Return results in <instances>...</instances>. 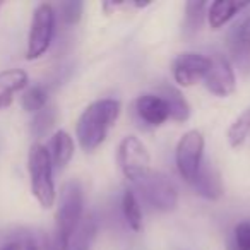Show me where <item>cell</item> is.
<instances>
[{
  "mask_svg": "<svg viewBox=\"0 0 250 250\" xmlns=\"http://www.w3.org/2000/svg\"><path fill=\"white\" fill-rule=\"evenodd\" d=\"M118 115H120V101L113 98L93 101L84 108L81 117L77 118L76 136L86 153L94 151L104 143L108 130L115 125Z\"/></svg>",
  "mask_w": 250,
  "mask_h": 250,
  "instance_id": "6da1fadb",
  "label": "cell"
},
{
  "mask_svg": "<svg viewBox=\"0 0 250 250\" xmlns=\"http://www.w3.org/2000/svg\"><path fill=\"white\" fill-rule=\"evenodd\" d=\"M84 194L77 182L70 180L63 184L60 190L59 209L55 216V236H53V250H65L70 238L76 233L79 223L83 221Z\"/></svg>",
  "mask_w": 250,
  "mask_h": 250,
  "instance_id": "7a4b0ae2",
  "label": "cell"
},
{
  "mask_svg": "<svg viewBox=\"0 0 250 250\" xmlns=\"http://www.w3.org/2000/svg\"><path fill=\"white\" fill-rule=\"evenodd\" d=\"M28 171L31 194L38 201L43 209H50L55 206L57 190L53 182V165L50 158L48 147L40 143H35L29 147L28 154Z\"/></svg>",
  "mask_w": 250,
  "mask_h": 250,
  "instance_id": "3957f363",
  "label": "cell"
},
{
  "mask_svg": "<svg viewBox=\"0 0 250 250\" xmlns=\"http://www.w3.org/2000/svg\"><path fill=\"white\" fill-rule=\"evenodd\" d=\"M144 201L149 206H153L156 211L170 212L175 211L178 206V192L175 184L161 171L151 170L147 175H144L141 180L134 184Z\"/></svg>",
  "mask_w": 250,
  "mask_h": 250,
  "instance_id": "277c9868",
  "label": "cell"
},
{
  "mask_svg": "<svg viewBox=\"0 0 250 250\" xmlns=\"http://www.w3.org/2000/svg\"><path fill=\"white\" fill-rule=\"evenodd\" d=\"M55 33V11L50 4H40L33 12L26 59L36 60L48 52Z\"/></svg>",
  "mask_w": 250,
  "mask_h": 250,
  "instance_id": "5b68a950",
  "label": "cell"
},
{
  "mask_svg": "<svg viewBox=\"0 0 250 250\" xmlns=\"http://www.w3.org/2000/svg\"><path fill=\"white\" fill-rule=\"evenodd\" d=\"M118 167L125 178L132 184L151 171V156L144 143L136 136H127L120 141L117 153Z\"/></svg>",
  "mask_w": 250,
  "mask_h": 250,
  "instance_id": "8992f818",
  "label": "cell"
},
{
  "mask_svg": "<svg viewBox=\"0 0 250 250\" xmlns=\"http://www.w3.org/2000/svg\"><path fill=\"white\" fill-rule=\"evenodd\" d=\"M202 154H204V137L199 130L192 129L180 137L175 149V161L180 177L187 184H194L197 173L202 167Z\"/></svg>",
  "mask_w": 250,
  "mask_h": 250,
  "instance_id": "52a82bcc",
  "label": "cell"
},
{
  "mask_svg": "<svg viewBox=\"0 0 250 250\" xmlns=\"http://www.w3.org/2000/svg\"><path fill=\"white\" fill-rule=\"evenodd\" d=\"M209 67H211V59L202 53H180L173 62V79L178 86L190 87L204 79Z\"/></svg>",
  "mask_w": 250,
  "mask_h": 250,
  "instance_id": "ba28073f",
  "label": "cell"
},
{
  "mask_svg": "<svg viewBox=\"0 0 250 250\" xmlns=\"http://www.w3.org/2000/svg\"><path fill=\"white\" fill-rule=\"evenodd\" d=\"M204 84L208 91L218 98H228L236 89V77L231 63L226 57L216 53L211 59V67L204 77Z\"/></svg>",
  "mask_w": 250,
  "mask_h": 250,
  "instance_id": "9c48e42d",
  "label": "cell"
},
{
  "mask_svg": "<svg viewBox=\"0 0 250 250\" xmlns=\"http://www.w3.org/2000/svg\"><path fill=\"white\" fill-rule=\"evenodd\" d=\"M134 110L137 118L149 127H160L170 118L168 104L160 94H141L134 101Z\"/></svg>",
  "mask_w": 250,
  "mask_h": 250,
  "instance_id": "30bf717a",
  "label": "cell"
},
{
  "mask_svg": "<svg viewBox=\"0 0 250 250\" xmlns=\"http://www.w3.org/2000/svg\"><path fill=\"white\" fill-rule=\"evenodd\" d=\"M29 76L22 69H7L0 72V111L11 106L14 94L26 89Z\"/></svg>",
  "mask_w": 250,
  "mask_h": 250,
  "instance_id": "8fae6325",
  "label": "cell"
},
{
  "mask_svg": "<svg viewBox=\"0 0 250 250\" xmlns=\"http://www.w3.org/2000/svg\"><path fill=\"white\" fill-rule=\"evenodd\" d=\"M201 197L209 199V201H216L223 195V182L221 175L216 170L214 165L211 163H202L201 170L197 173V178L192 184Z\"/></svg>",
  "mask_w": 250,
  "mask_h": 250,
  "instance_id": "7c38bea8",
  "label": "cell"
},
{
  "mask_svg": "<svg viewBox=\"0 0 250 250\" xmlns=\"http://www.w3.org/2000/svg\"><path fill=\"white\" fill-rule=\"evenodd\" d=\"M229 48L236 63L243 69H250V18L235 26L229 35Z\"/></svg>",
  "mask_w": 250,
  "mask_h": 250,
  "instance_id": "4fadbf2b",
  "label": "cell"
},
{
  "mask_svg": "<svg viewBox=\"0 0 250 250\" xmlns=\"http://www.w3.org/2000/svg\"><path fill=\"white\" fill-rule=\"evenodd\" d=\"M250 7V2H235V0H216L208 5V21L212 29H219L225 26L233 16L240 11Z\"/></svg>",
  "mask_w": 250,
  "mask_h": 250,
  "instance_id": "5bb4252c",
  "label": "cell"
},
{
  "mask_svg": "<svg viewBox=\"0 0 250 250\" xmlns=\"http://www.w3.org/2000/svg\"><path fill=\"white\" fill-rule=\"evenodd\" d=\"M48 153L53 167L59 170L65 168L74 156V139L70 137V134L65 130H57L50 141Z\"/></svg>",
  "mask_w": 250,
  "mask_h": 250,
  "instance_id": "9a60e30c",
  "label": "cell"
},
{
  "mask_svg": "<svg viewBox=\"0 0 250 250\" xmlns=\"http://www.w3.org/2000/svg\"><path fill=\"white\" fill-rule=\"evenodd\" d=\"M160 94L168 104L170 110V118L175 122H187L190 117V106H188L187 100L182 96V93L173 86H161Z\"/></svg>",
  "mask_w": 250,
  "mask_h": 250,
  "instance_id": "2e32d148",
  "label": "cell"
},
{
  "mask_svg": "<svg viewBox=\"0 0 250 250\" xmlns=\"http://www.w3.org/2000/svg\"><path fill=\"white\" fill-rule=\"evenodd\" d=\"M249 134H250V108H247L229 125L226 137H228V143L233 149H240L245 144Z\"/></svg>",
  "mask_w": 250,
  "mask_h": 250,
  "instance_id": "e0dca14e",
  "label": "cell"
},
{
  "mask_svg": "<svg viewBox=\"0 0 250 250\" xmlns=\"http://www.w3.org/2000/svg\"><path fill=\"white\" fill-rule=\"evenodd\" d=\"M94 233H96V223L89 216V218L83 219L79 223V226H77L76 233L72 235L65 250H89V245L94 238Z\"/></svg>",
  "mask_w": 250,
  "mask_h": 250,
  "instance_id": "ac0fdd59",
  "label": "cell"
},
{
  "mask_svg": "<svg viewBox=\"0 0 250 250\" xmlns=\"http://www.w3.org/2000/svg\"><path fill=\"white\" fill-rule=\"evenodd\" d=\"M122 211H124L125 221L134 231H141L143 228V212L137 201V195L132 190H127L122 197Z\"/></svg>",
  "mask_w": 250,
  "mask_h": 250,
  "instance_id": "d6986e66",
  "label": "cell"
},
{
  "mask_svg": "<svg viewBox=\"0 0 250 250\" xmlns=\"http://www.w3.org/2000/svg\"><path fill=\"white\" fill-rule=\"evenodd\" d=\"M46 101H48V93H46L45 87L33 86L29 89H26V93L22 94L21 104L29 113H38L46 106Z\"/></svg>",
  "mask_w": 250,
  "mask_h": 250,
  "instance_id": "ffe728a7",
  "label": "cell"
},
{
  "mask_svg": "<svg viewBox=\"0 0 250 250\" xmlns=\"http://www.w3.org/2000/svg\"><path fill=\"white\" fill-rule=\"evenodd\" d=\"M208 7V2L202 0H190L185 5V33L194 35L202 24V18H204V9Z\"/></svg>",
  "mask_w": 250,
  "mask_h": 250,
  "instance_id": "44dd1931",
  "label": "cell"
},
{
  "mask_svg": "<svg viewBox=\"0 0 250 250\" xmlns=\"http://www.w3.org/2000/svg\"><path fill=\"white\" fill-rule=\"evenodd\" d=\"M55 122V110L53 108H43L42 111H38L33 120V134L35 136H43L46 130H50V127Z\"/></svg>",
  "mask_w": 250,
  "mask_h": 250,
  "instance_id": "7402d4cb",
  "label": "cell"
},
{
  "mask_svg": "<svg viewBox=\"0 0 250 250\" xmlns=\"http://www.w3.org/2000/svg\"><path fill=\"white\" fill-rule=\"evenodd\" d=\"M60 14L65 24H77L83 16V2L79 0H70V2H63L60 4Z\"/></svg>",
  "mask_w": 250,
  "mask_h": 250,
  "instance_id": "603a6c76",
  "label": "cell"
},
{
  "mask_svg": "<svg viewBox=\"0 0 250 250\" xmlns=\"http://www.w3.org/2000/svg\"><path fill=\"white\" fill-rule=\"evenodd\" d=\"M235 250H250V219L235 226Z\"/></svg>",
  "mask_w": 250,
  "mask_h": 250,
  "instance_id": "cb8c5ba5",
  "label": "cell"
},
{
  "mask_svg": "<svg viewBox=\"0 0 250 250\" xmlns=\"http://www.w3.org/2000/svg\"><path fill=\"white\" fill-rule=\"evenodd\" d=\"M19 250H52V247L45 238H26L24 242H19Z\"/></svg>",
  "mask_w": 250,
  "mask_h": 250,
  "instance_id": "d4e9b609",
  "label": "cell"
},
{
  "mask_svg": "<svg viewBox=\"0 0 250 250\" xmlns=\"http://www.w3.org/2000/svg\"><path fill=\"white\" fill-rule=\"evenodd\" d=\"M0 250H19V242H12V243H7L4 245Z\"/></svg>",
  "mask_w": 250,
  "mask_h": 250,
  "instance_id": "484cf974",
  "label": "cell"
},
{
  "mask_svg": "<svg viewBox=\"0 0 250 250\" xmlns=\"http://www.w3.org/2000/svg\"><path fill=\"white\" fill-rule=\"evenodd\" d=\"M0 7H2V4H0Z\"/></svg>",
  "mask_w": 250,
  "mask_h": 250,
  "instance_id": "4316f807",
  "label": "cell"
},
{
  "mask_svg": "<svg viewBox=\"0 0 250 250\" xmlns=\"http://www.w3.org/2000/svg\"><path fill=\"white\" fill-rule=\"evenodd\" d=\"M233 250H235V249H233Z\"/></svg>",
  "mask_w": 250,
  "mask_h": 250,
  "instance_id": "83f0119b",
  "label": "cell"
}]
</instances>
